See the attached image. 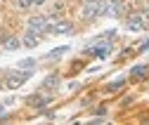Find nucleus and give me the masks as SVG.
Here are the masks:
<instances>
[{
    "label": "nucleus",
    "mask_w": 149,
    "mask_h": 125,
    "mask_svg": "<svg viewBox=\"0 0 149 125\" xmlns=\"http://www.w3.org/2000/svg\"><path fill=\"white\" fill-rule=\"evenodd\" d=\"M123 85H125V80H123V78H121V80H114V83L107 87V92H116V90H121Z\"/></svg>",
    "instance_id": "15"
},
{
    "label": "nucleus",
    "mask_w": 149,
    "mask_h": 125,
    "mask_svg": "<svg viewBox=\"0 0 149 125\" xmlns=\"http://www.w3.org/2000/svg\"><path fill=\"white\" fill-rule=\"evenodd\" d=\"M147 73H149V66L147 64H140V66L133 68V78H144Z\"/></svg>",
    "instance_id": "11"
},
{
    "label": "nucleus",
    "mask_w": 149,
    "mask_h": 125,
    "mask_svg": "<svg viewBox=\"0 0 149 125\" xmlns=\"http://www.w3.org/2000/svg\"><path fill=\"white\" fill-rule=\"evenodd\" d=\"M88 52H90V55H95V57H107L109 52H111V43L100 38V40H95V43H90Z\"/></svg>",
    "instance_id": "2"
},
{
    "label": "nucleus",
    "mask_w": 149,
    "mask_h": 125,
    "mask_svg": "<svg viewBox=\"0 0 149 125\" xmlns=\"http://www.w3.org/2000/svg\"><path fill=\"white\" fill-rule=\"evenodd\" d=\"M83 19H95L107 14V0H85L83 3Z\"/></svg>",
    "instance_id": "1"
},
{
    "label": "nucleus",
    "mask_w": 149,
    "mask_h": 125,
    "mask_svg": "<svg viewBox=\"0 0 149 125\" xmlns=\"http://www.w3.org/2000/svg\"><path fill=\"white\" fill-rule=\"evenodd\" d=\"M73 28H71V24H66V21H62V24H57L52 28V33H71Z\"/></svg>",
    "instance_id": "14"
},
{
    "label": "nucleus",
    "mask_w": 149,
    "mask_h": 125,
    "mask_svg": "<svg viewBox=\"0 0 149 125\" xmlns=\"http://www.w3.org/2000/svg\"><path fill=\"white\" fill-rule=\"evenodd\" d=\"M140 50H149V40H147V43H144V45H142Z\"/></svg>",
    "instance_id": "17"
},
{
    "label": "nucleus",
    "mask_w": 149,
    "mask_h": 125,
    "mask_svg": "<svg viewBox=\"0 0 149 125\" xmlns=\"http://www.w3.org/2000/svg\"><path fill=\"white\" fill-rule=\"evenodd\" d=\"M29 78V71H22V73H7V87L10 90H17V87H22Z\"/></svg>",
    "instance_id": "4"
},
{
    "label": "nucleus",
    "mask_w": 149,
    "mask_h": 125,
    "mask_svg": "<svg viewBox=\"0 0 149 125\" xmlns=\"http://www.w3.org/2000/svg\"><path fill=\"white\" fill-rule=\"evenodd\" d=\"M17 5H19L22 10H29V7L33 5V0H17Z\"/></svg>",
    "instance_id": "16"
},
{
    "label": "nucleus",
    "mask_w": 149,
    "mask_h": 125,
    "mask_svg": "<svg viewBox=\"0 0 149 125\" xmlns=\"http://www.w3.org/2000/svg\"><path fill=\"white\" fill-rule=\"evenodd\" d=\"M38 40H40V35H36V33L26 31V35H24L22 45H24V47H36V45H38Z\"/></svg>",
    "instance_id": "8"
},
{
    "label": "nucleus",
    "mask_w": 149,
    "mask_h": 125,
    "mask_svg": "<svg viewBox=\"0 0 149 125\" xmlns=\"http://www.w3.org/2000/svg\"><path fill=\"white\" fill-rule=\"evenodd\" d=\"M3 113H5V106H3V104H0V116H3Z\"/></svg>",
    "instance_id": "18"
},
{
    "label": "nucleus",
    "mask_w": 149,
    "mask_h": 125,
    "mask_svg": "<svg viewBox=\"0 0 149 125\" xmlns=\"http://www.w3.org/2000/svg\"><path fill=\"white\" fill-rule=\"evenodd\" d=\"M125 28H128V31H142V28H144V19H142L140 14H133V17L125 21Z\"/></svg>",
    "instance_id": "7"
},
{
    "label": "nucleus",
    "mask_w": 149,
    "mask_h": 125,
    "mask_svg": "<svg viewBox=\"0 0 149 125\" xmlns=\"http://www.w3.org/2000/svg\"><path fill=\"white\" fill-rule=\"evenodd\" d=\"M66 52H69V47H66V45H62V47H57V50H52V52H47V59H57V57L66 55Z\"/></svg>",
    "instance_id": "12"
},
{
    "label": "nucleus",
    "mask_w": 149,
    "mask_h": 125,
    "mask_svg": "<svg viewBox=\"0 0 149 125\" xmlns=\"http://www.w3.org/2000/svg\"><path fill=\"white\" fill-rule=\"evenodd\" d=\"M123 12V0H107V14L109 17H121Z\"/></svg>",
    "instance_id": "6"
},
{
    "label": "nucleus",
    "mask_w": 149,
    "mask_h": 125,
    "mask_svg": "<svg viewBox=\"0 0 149 125\" xmlns=\"http://www.w3.org/2000/svg\"><path fill=\"white\" fill-rule=\"evenodd\" d=\"M26 104L33 106V109H43V106L50 104V97H47V95H31V97L26 99Z\"/></svg>",
    "instance_id": "5"
},
{
    "label": "nucleus",
    "mask_w": 149,
    "mask_h": 125,
    "mask_svg": "<svg viewBox=\"0 0 149 125\" xmlns=\"http://www.w3.org/2000/svg\"><path fill=\"white\" fill-rule=\"evenodd\" d=\"M5 50H10V52H14V50H19V45H22V40L19 38H14V35H10V38H5Z\"/></svg>",
    "instance_id": "9"
},
{
    "label": "nucleus",
    "mask_w": 149,
    "mask_h": 125,
    "mask_svg": "<svg viewBox=\"0 0 149 125\" xmlns=\"http://www.w3.org/2000/svg\"><path fill=\"white\" fill-rule=\"evenodd\" d=\"M47 26H50V21L45 19V17H31L29 19V31L36 33V35H43Z\"/></svg>",
    "instance_id": "3"
},
{
    "label": "nucleus",
    "mask_w": 149,
    "mask_h": 125,
    "mask_svg": "<svg viewBox=\"0 0 149 125\" xmlns=\"http://www.w3.org/2000/svg\"><path fill=\"white\" fill-rule=\"evenodd\" d=\"M17 66H19L22 71H29V73H31V71H33V66H36V59H22Z\"/></svg>",
    "instance_id": "13"
},
{
    "label": "nucleus",
    "mask_w": 149,
    "mask_h": 125,
    "mask_svg": "<svg viewBox=\"0 0 149 125\" xmlns=\"http://www.w3.org/2000/svg\"><path fill=\"white\" fill-rule=\"evenodd\" d=\"M33 3H36V5H40V3H45V0H33Z\"/></svg>",
    "instance_id": "19"
},
{
    "label": "nucleus",
    "mask_w": 149,
    "mask_h": 125,
    "mask_svg": "<svg viewBox=\"0 0 149 125\" xmlns=\"http://www.w3.org/2000/svg\"><path fill=\"white\" fill-rule=\"evenodd\" d=\"M57 83H59V76L52 73V76H47V78L43 80V87H45V90H52V87H57Z\"/></svg>",
    "instance_id": "10"
}]
</instances>
